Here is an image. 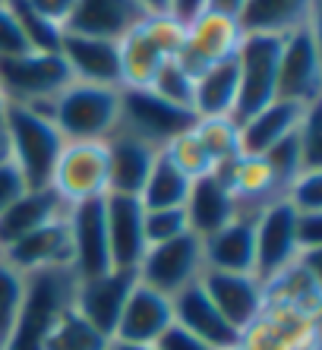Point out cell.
I'll use <instances>...</instances> for the list:
<instances>
[{"label":"cell","mask_w":322,"mask_h":350,"mask_svg":"<svg viewBox=\"0 0 322 350\" xmlns=\"http://www.w3.org/2000/svg\"><path fill=\"white\" fill-rule=\"evenodd\" d=\"M0 3H3V0H0Z\"/></svg>","instance_id":"cell-51"},{"label":"cell","mask_w":322,"mask_h":350,"mask_svg":"<svg viewBox=\"0 0 322 350\" xmlns=\"http://www.w3.org/2000/svg\"><path fill=\"white\" fill-rule=\"evenodd\" d=\"M202 240L193 234H184L168 243H155L145 250L136 265V281L152 291L174 297L202 275Z\"/></svg>","instance_id":"cell-11"},{"label":"cell","mask_w":322,"mask_h":350,"mask_svg":"<svg viewBox=\"0 0 322 350\" xmlns=\"http://www.w3.org/2000/svg\"><path fill=\"white\" fill-rule=\"evenodd\" d=\"M143 234L145 246L168 243V240L190 234L184 208H143Z\"/></svg>","instance_id":"cell-37"},{"label":"cell","mask_w":322,"mask_h":350,"mask_svg":"<svg viewBox=\"0 0 322 350\" xmlns=\"http://www.w3.org/2000/svg\"><path fill=\"white\" fill-rule=\"evenodd\" d=\"M184 215L190 224V234L206 240V237L218 234L225 224H231L240 215V208L234 202L231 189L225 187V180L218 174H206V177L193 180L190 196L184 202Z\"/></svg>","instance_id":"cell-24"},{"label":"cell","mask_w":322,"mask_h":350,"mask_svg":"<svg viewBox=\"0 0 322 350\" xmlns=\"http://www.w3.org/2000/svg\"><path fill=\"white\" fill-rule=\"evenodd\" d=\"M73 278L70 269H51L29 275L25 281V303L19 312V322L10 334V341L0 350H48V332L60 310H66L73 300Z\"/></svg>","instance_id":"cell-4"},{"label":"cell","mask_w":322,"mask_h":350,"mask_svg":"<svg viewBox=\"0 0 322 350\" xmlns=\"http://www.w3.org/2000/svg\"><path fill=\"white\" fill-rule=\"evenodd\" d=\"M54 189L66 205L108 196V146L105 142H64L51 174Z\"/></svg>","instance_id":"cell-12"},{"label":"cell","mask_w":322,"mask_h":350,"mask_svg":"<svg viewBox=\"0 0 322 350\" xmlns=\"http://www.w3.org/2000/svg\"><path fill=\"white\" fill-rule=\"evenodd\" d=\"M60 57H64L73 82L121 89V41H101L64 32Z\"/></svg>","instance_id":"cell-20"},{"label":"cell","mask_w":322,"mask_h":350,"mask_svg":"<svg viewBox=\"0 0 322 350\" xmlns=\"http://www.w3.org/2000/svg\"><path fill=\"white\" fill-rule=\"evenodd\" d=\"M45 114L66 142H105L117 130L121 114V89L70 82L48 105Z\"/></svg>","instance_id":"cell-2"},{"label":"cell","mask_w":322,"mask_h":350,"mask_svg":"<svg viewBox=\"0 0 322 350\" xmlns=\"http://www.w3.org/2000/svg\"><path fill=\"white\" fill-rule=\"evenodd\" d=\"M284 202L294 212H322V171H304L284 189Z\"/></svg>","instance_id":"cell-38"},{"label":"cell","mask_w":322,"mask_h":350,"mask_svg":"<svg viewBox=\"0 0 322 350\" xmlns=\"http://www.w3.org/2000/svg\"><path fill=\"white\" fill-rule=\"evenodd\" d=\"M23 193H25V183H23V177H19V171L10 161L0 164V215L7 212Z\"/></svg>","instance_id":"cell-43"},{"label":"cell","mask_w":322,"mask_h":350,"mask_svg":"<svg viewBox=\"0 0 322 350\" xmlns=\"http://www.w3.org/2000/svg\"><path fill=\"white\" fill-rule=\"evenodd\" d=\"M29 7L38 13V16H45L51 25H57L60 32H64L66 19H70L73 7H76V0H25Z\"/></svg>","instance_id":"cell-42"},{"label":"cell","mask_w":322,"mask_h":350,"mask_svg":"<svg viewBox=\"0 0 322 350\" xmlns=\"http://www.w3.org/2000/svg\"><path fill=\"white\" fill-rule=\"evenodd\" d=\"M202 265L212 271L253 275L256 265V218L237 215L218 234L202 240Z\"/></svg>","instance_id":"cell-23"},{"label":"cell","mask_w":322,"mask_h":350,"mask_svg":"<svg viewBox=\"0 0 322 350\" xmlns=\"http://www.w3.org/2000/svg\"><path fill=\"white\" fill-rule=\"evenodd\" d=\"M193 130L215 161V171L240 155V126L234 117H206V120H196Z\"/></svg>","instance_id":"cell-32"},{"label":"cell","mask_w":322,"mask_h":350,"mask_svg":"<svg viewBox=\"0 0 322 350\" xmlns=\"http://www.w3.org/2000/svg\"><path fill=\"white\" fill-rule=\"evenodd\" d=\"M45 347L48 350H108L111 347V338L101 334L95 325H89L73 306H66L54 319Z\"/></svg>","instance_id":"cell-31"},{"label":"cell","mask_w":322,"mask_h":350,"mask_svg":"<svg viewBox=\"0 0 322 350\" xmlns=\"http://www.w3.org/2000/svg\"><path fill=\"white\" fill-rule=\"evenodd\" d=\"M10 161V139H7V130H3V123H0V164Z\"/></svg>","instance_id":"cell-48"},{"label":"cell","mask_w":322,"mask_h":350,"mask_svg":"<svg viewBox=\"0 0 322 350\" xmlns=\"http://www.w3.org/2000/svg\"><path fill=\"white\" fill-rule=\"evenodd\" d=\"M284 35L266 32H243L240 48L234 54L237 64V107L234 120L240 123L259 107L275 101V85H278V54H282Z\"/></svg>","instance_id":"cell-7"},{"label":"cell","mask_w":322,"mask_h":350,"mask_svg":"<svg viewBox=\"0 0 322 350\" xmlns=\"http://www.w3.org/2000/svg\"><path fill=\"white\" fill-rule=\"evenodd\" d=\"M243 7H247V0H206V7L202 10H215V13H225V16L240 19Z\"/></svg>","instance_id":"cell-45"},{"label":"cell","mask_w":322,"mask_h":350,"mask_svg":"<svg viewBox=\"0 0 322 350\" xmlns=\"http://www.w3.org/2000/svg\"><path fill=\"white\" fill-rule=\"evenodd\" d=\"M0 262H7L10 269L19 275H38L51 269H70V224L66 212L60 218L41 224L38 230L19 237L16 243L0 250Z\"/></svg>","instance_id":"cell-15"},{"label":"cell","mask_w":322,"mask_h":350,"mask_svg":"<svg viewBox=\"0 0 322 350\" xmlns=\"http://www.w3.org/2000/svg\"><path fill=\"white\" fill-rule=\"evenodd\" d=\"M294 240L300 253L322 250V212H294Z\"/></svg>","instance_id":"cell-40"},{"label":"cell","mask_w":322,"mask_h":350,"mask_svg":"<svg viewBox=\"0 0 322 350\" xmlns=\"http://www.w3.org/2000/svg\"><path fill=\"white\" fill-rule=\"evenodd\" d=\"M184 23L174 16H145L121 38V89H149L161 66L177 57Z\"/></svg>","instance_id":"cell-5"},{"label":"cell","mask_w":322,"mask_h":350,"mask_svg":"<svg viewBox=\"0 0 322 350\" xmlns=\"http://www.w3.org/2000/svg\"><path fill=\"white\" fill-rule=\"evenodd\" d=\"M319 95H322L319 32H316V23H306L282 38L275 98L310 107V105H319Z\"/></svg>","instance_id":"cell-8"},{"label":"cell","mask_w":322,"mask_h":350,"mask_svg":"<svg viewBox=\"0 0 322 350\" xmlns=\"http://www.w3.org/2000/svg\"><path fill=\"white\" fill-rule=\"evenodd\" d=\"M155 347L158 350H212L206 341H199L196 334H190L186 328H180L177 322H171L164 332H161V338L155 341Z\"/></svg>","instance_id":"cell-41"},{"label":"cell","mask_w":322,"mask_h":350,"mask_svg":"<svg viewBox=\"0 0 322 350\" xmlns=\"http://www.w3.org/2000/svg\"><path fill=\"white\" fill-rule=\"evenodd\" d=\"M23 51H32V48H29V41H25L23 29H19L16 16H13V10H10L7 0H3V3H0V60L16 57Z\"/></svg>","instance_id":"cell-39"},{"label":"cell","mask_w":322,"mask_h":350,"mask_svg":"<svg viewBox=\"0 0 322 350\" xmlns=\"http://www.w3.org/2000/svg\"><path fill=\"white\" fill-rule=\"evenodd\" d=\"M105 230L108 250H111V269L136 271L139 259L149 250L143 234V202L136 196H105Z\"/></svg>","instance_id":"cell-18"},{"label":"cell","mask_w":322,"mask_h":350,"mask_svg":"<svg viewBox=\"0 0 322 350\" xmlns=\"http://www.w3.org/2000/svg\"><path fill=\"white\" fill-rule=\"evenodd\" d=\"M139 3L149 16H171V7H174V0H139Z\"/></svg>","instance_id":"cell-46"},{"label":"cell","mask_w":322,"mask_h":350,"mask_svg":"<svg viewBox=\"0 0 322 350\" xmlns=\"http://www.w3.org/2000/svg\"><path fill=\"white\" fill-rule=\"evenodd\" d=\"M319 0H247L240 13L243 32H266V35H288L306 23H316Z\"/></svg>","instance_id":"cell-27"},{"label":"cell","mask_w":322,"mask_h":350,"mask_svg":"<svg viewBox=\"0 0 322 350\" xmlns=\"http://www.w3.org/2000/svg\"><path fill=\"white\" fill-rule=\"evenodd\" d=\"M7 7L13 10V16H16L19 29H23L25 41H29V48L32 51H60V41H64V32L51 25L45 16H38L25 0H7Z\"/></svg>","instance_id":"cell-35"},{"label":"cell","mask_w":322,"mask_h":350,"mask_svg":"<svg viewBox=\"0 0 322 350\" xmlns=\"http://www.w3.org/2000/svg\"><path fill=\"white\" fill-rule=\"evenodd\" d=\"M3 130L10 139V164L19 171L25 189H48L54 164L66 142L51 123V117L35 107L10 105Z\"/></svg>","instance_id":"cell-1"},{"label":"cell","mask_w":322,"mask_h":350,"mask_svg":"<svg viewBox=\"0 0 322 350\" xmlns=\"http://www.w3.org/2000/svg\"><path fill=\"white\" fill-rule=\"evenodd\" d=\"M105 146H108V193L136 196L139 199L158 152L152 146L139 142V139L127 136V133H111L105 139Z\"/></svg>","instance_id":"cell-25"},{"label":"cell","mask_w":322,"mask_h":350,"mask_svg":"<svg viewBox=\"0 0 322 350\" xmlns=\"http://www.w3.org/2000/svg\"><path fill=\"white\" fill-rule=\"evenodd\" d=\"M240 38L243 29L234 16L215 13V10H199L190 23H184V38H180V51L174 60L196 79L209 66L231 60L240 48Z\"/></svg>","instance_id":"cell-9"},{"label":"cell","mask_w":322,"mask_h":350,"mask_svg":"<svg viewBox=\"0 0 322 350\" xmlns=\"http://www.w3.org/2000/svg\"><path fill=\"white\" fill-rule=\"evenodd\" d=\"M206 7V0H174V7H171V16L177 19V23H190V19Z\"/></svg>","instance_id":"cell-44"},{"label":"cell","mask_w":322,"mask_h":350,"mask_svg":"<svg viewBox=\"0 0 322 350\" xmlns=\"http://www.w3.org/2000/svg\"><path fill=\"white\" fill-rule=\"evenodd\" d=\"M199 284L209 293V300L215 303V310L227 319V325L237 328V334L250 325L266 306V287H262V281L256 275L202 269Z\"/></svg>","instance_id":"cell-17"},{"label":"cell","mask_w":322,"mask_h":350,"mask_svg":"<svg viewBox=\"0 0 322 350\" xmlns=\"http://www.w3.org/2000/svg\"><path fill=\"white\" fill-rule=\"evenodd\" d=\"M7 98H3V89H0V123H3V117H7Z\"/></svg>","instance_id":"cell-49"},{"label":"cell","mask_w":322,"mask_h":350,"mask_svg":"<svg viewBox=\"0 0 322 350\" xmlns=\"http://www.w3.org/2000/svg\"><path fill=\"white\" fill-rule=\"evenodd\" d=\"M171 316H174V322H177L180 328L196 334V338L206 341L212 350L240 341L237 328L227 325V319L215 310V303L209 300V293L202 291L199 281H193L190 287H184L180 293L171 297Z\"/></svg>","instance_id":"cell-22"},{"label":"cell","mask_w":322,"mask_h":350,"mask_svg":"<svg viewBox=\"0 0 322 350\" xmlns=\"http://www.w3.org/2000/svg\"><path fill=\"white\" fill-rule=\"evenodd\" d=\"M171 322H174V316H171V297H164V293H158L136 281L127 297V303H123L111 341L155 344Z\"/></svg>","instance_id":"cell-21"},{"label":"cell","mask_w":322,"mask_h":350,"mask_svg":"<svg viewBox=\"0 0 322 350\" xmlns=\"http://www.w3.org/2000/svg\"><path fill=\"white\" fill-rule=\"evenodd\" d=\"M190 187H193V180L184 171H177L164 152H158L152 174H149L143 193H139V202H143V208H184Z\"/></svg>","instance_id":"cell-30"},{"label":"cell","mask_w":322,"mask_h":350,"mask_svg":"<svg viewBox=\"0 0 322 350\" xmlns=\"http://www.w3.org/2000/svg\"><path fill=\"white\" fill-rule=\"evenodd\" d=\"M25 281H29L25 275L10 269L7 262H0V347L10 341V334L19 322L25 303Z\"/></svg>","instance_id":"cell-34"},{"label":"cell","mask_w":322,"mask_h":350,"mask_svg":"<svg viewBox=\"0 0 322 350\" xmlns=\"http://www.w3.org/2000/svg\"><path fill=\"white\" fill-rule=\"evenodd\" d=\"M196 114L190 107L171 105L158 98L152 89H121V114H117V130L139 139L155 152L174 142L180 133L193 130Z\"/></svg>","instance_id":"cell-6"},{"label":"cell","mask_w":322,"mask_h":350,"mask_svg":"<svg viewBox=\"0 0 322 350\" xmlns=\"http://www.w3.org/2000/svg\"><path fill=\"white\" fill-rule=\"evenodd\" d=\"M66 212V202L54 189H25L7 212L0 215V250L10 243H16L19 237L38 230L41 224L60 218Z\"/></svg>","instance_id":"cell-28"},{"label":"cell","mask_w":322,"mask_h":350,"mask_svg":"<svg viewBox=\"0 0 322 350\" xmlns=\"http://www.w3.org/2000/svg\"><path fill=\"white\" fill-rule=\"evenodd\" d=\"M193 85H196L193 76L186 73L177 60H168V64L155 73L149 89H152L158 98L171 101V105H180V107H190V111H193Z\"/></svg>","instance_id":"cell-36"},{"label":"cell","mask_w":322,"mask_h":350,"mask_svg":"<svg viewBox=\"0 0 322 350\" xmlns=\"http://www.w3.org/2000/svg\"><path fill=\"white\" fill-rule=\"evenodd\" d=\"M161 152H164L168 161L174 164L177 171H184L190 180H199V177H206V174H215V161H212V155L199 142L196 130L180 133V136L174 139V142H168Z\"/></svg>","instance_id":"cell-33"},{"label":"cell","mask_w":322,"mask_h":350,"mask_svg":"<svg viewBox=\"0 0 322 350\" xmlns=\"http://www.w3.org/2000/svg\"><path fill=\"white\" fill-rule=\"evenodd\" d=\"M300 256L294 240V208L282 199H275L256 215V265L253 275L259 281H269L278 271H284Z\"/></svg>","instance_id":"cell-16"},{"label":"cell","mask_w":322,"mask_h":350,"mask_svg":"<svg viewBox=\"0 0 322 350\" xmlns=\"http://www.w3.org/2000/svg\"><path fill=\"white\" fill-rule=\"evenodd\" d=\"M108 350H158L155 344H123V341H111Z\"/></svg>","instance_id":"cell-47"},{"label":"cell","mask_w":322,"mask_h":350,"mask_svg":"<svg viewBox=\"0 0 322 350\" xmlns=\"http://www.w3.org/2000/svg\"><path fill=\"white\" fill-rule=\"evenodd\" d=\"M234 107H237V64L231 57L225 64H215L206 73L196 76L193 114H196V120H206V117H234Z\"/></svg>","instance_id":"cell-29"},{"label":"cell","mask_w":322,"mask_h":350,"mask_svg":"<svg viewBox=\"0 0 322 350\" xmlns=\"http://www.w3.org/2000/svg\"><path fill=\"white\" fill-rule=\"evenodd\" d=\"M218 350H243V344L237 341V344H227V347H218Z\"/></svg>","instance_id":"cell-50"},{"label":"cell","mask_w":322,"mask_h":350,"mask_svg":"<svg viewBox=\"0 0 322 350\" xmlns=\"http://www.w3.org/2000/svg\"><path fill=\"white\" fill-rule=\"evenodd\" d=\"M73 82L60 51H23L0 60V89L7 105L48 111L60 92Z\"/></svg>","instance_id":"cell-3"},{"label":"cell","mask_w":322,"mask_h":350,"mask_svg":"<svg viewBox=\"0 0 322 350\" xmlns=\"http://www.w3.org/2000/svg\"><path fill=\"white\" fill-rule=\"evenodd\" d=\"M149 16L139 0H76L64 32L86 38L121 41Z\"/></svg>","instance_id":"cell-19"},{"label":"cell","mask_w":322,"mask_h":350,"mask_svg":"<svg viewBox=\"0 0 322 350\" xmlns=\"http://www.w3.org/2000/svg\"><path fill=\"white\" fill-rule=\"evenodd\" d=\"M243 350H319V316L284 303H266L240 332Z\"/></svg>","instance_id":"cell-10"},{"label":"cell","mask_w":322,"mask_h":350,"mask_svg":"<svg viewBox=\"0 0 322 350\" xmlns=\"http://www.w3.org/2000/svg\"><path fill=\"white\" fill-rule=\"evenodd\" d=\"M70 224V271L76 281L111 271V250L105 230V199L66 205Z\"/></svg>","instance_id":"cell-13"},{"label":"cell","mask_w":322,"mask_h":350,"mask_svg":"<svg viewBox=\"0 0 322 350\" xmlns=\"http://www.w3.org/2000/svg\"><path fill=\"white\" fill-rule=\"evenodd\" d=\"M306 107L294 105V101H282L275 98L272 105L259 107L256 114L240 120V155H266L275 142H282L284 136L300 126Z\"/></svg>","instance_id":"cell-26"},{"label":"cell","mask_w":322,"mask_h":350,"mask_svg":"<svg viewBox=\"0 0 322 350\" xmlns=\"http://www.w3.org/2000/svg\"><path fill=\"white\" fill-rule=\"evenodd\" d=\"M133 284H136V271H117V269L98 278H82V281L73 284L70 306L101 334L114 338L117 319H121V310L127 303L129 291H133Z\"/></svg>","instance_id":"cell-14"}]
</instances>
